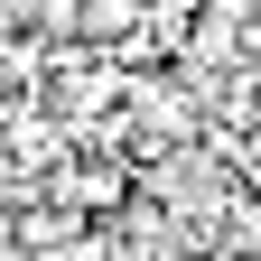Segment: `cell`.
I'll use <instances>...</instances> for the list:
<instances>
[{
    "instance_id": "cell-1",
    "label": "cell",
    "mask_w": 261,
    "mask_h": 261,
    "mask_svg": "<svg viewBox=\"0 0 261 261\" xmlns=\"http://www.w3.org/2000/svg\"><path fill=\"white\" fill-rule=\"evenodd\" d=\"M140 19H149V0H84V10H75V38L84 47H121Z\"/></svg>"
},
{
    "instance_id": "cell-2",
    "label": "cell",
    "mask_w": 261,
    "mask_h": 261,
    "mask_svg": "<svg viewBox=\"0 0 261 261\" xmlns=\"http://www.w3.org/2000/svg\"><path fill=\"white\" fill-rule=\"evenodd\" d=\"M47 187H56V205H84V215H112V205H121V177H112V168H75V159H65Z\"/></svg>"
},
{
    "instance_id": "cell-3",
    "label": "cell",
    "mask_w": 261,
    "mask_h": 261,
    "mask_svg": "<svg viewBox=\"0 0 261 261\" xmlns=\"http://www.w3.org/2000/svg\"><path fill=\"white\" fill-rule=\"evenodd\" d=\"M28 10H38L47 38H75V10H84V0H28Z\"/></svg>"
},
{
    "instance_id": "cell-4",
    "label": "cell",
    "mask_w": 261,
    "mask_h": 261,
    "mask_svg": "<svg viewBox=\"0 0 261 261\" xmlns=\"http://www.w3.org/2000/svg\"><path fill=\"white\" fill-rule=\"evenodd\" d=\"M205 10H215V19H243V10H252V0H205Z\"/></svg>"
}]
</instances>
